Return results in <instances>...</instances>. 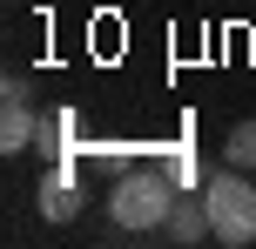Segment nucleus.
<instances>
[{
  "label": "nucleus",
  "mask_w": 256,
  "mask_h": 249,
  "mask_svg": "<svg viewBox=\"0 0 256 249\" xmlns=\"http://www.w3.org/2000/svg\"><path fill=\"white\" fill-rule=\"evenodd\" d=\"M176 196H182V189L148 162V169H128V175L108 182V216H115V229H128V236H162Z\"/></svg>",
  "instance_id": "nucleus-1"
},
{
  "label": "nucleus",
  "mask_w": 256,
  "mask_h": 249,
  "mask_svg": "<svg viewBox=\"0 0 256 249\" xmlns=\"http://www.w3.org/2000/svg\"><path fill=\"white\" fill-rule=\"evenodd\" d=\"M202 202H209V243H222V249H250L256 243V175L250 169L222 162L202 182Z\"/></svg>",
  "instance_id": "nucleus-2"
},
{
  "label": "nucleus",
  "mask_w": 256,
  "mask_h": 249,
  "mask_svg": "<svg viewBox=\"0 0 256 249\" xmlns=\"http://www.w3.org/2000/svg\"><path fill=\"white\" fill-rule=\"evenodd\" d=\"M40 135V115L27 94H0V155H27Z\"/></svg>",
  "instance_id": "nucleus-3"
},
{
  "label": "nucleus",
  "mask_w": 256,
  "mask_h": 249,
  "mask_svg": "<svg viewBox=\"0 0 256 249\" xmlns=\"http://www.w3.org/2000/svg\"><path fill=\"white\" fill-rule=\"evenodd\" d=\"M162 236H168V243H202V236H209V202L196 196V189H182V196H176V209H168Z\"/></svg>",
  "instance_id": "nucleus-4"
},
{
  "label": "nucleus",
  "mask_w": 256,
  "mask_h": 249,
  "mask_svg": "<svg viewBox=\"0 0 256 249\" xmlns=\"http://www.w3.org/2000/svg\"><path fill=\"white\" fill-rule=\"evenodd\" d=\"M34 148H40V155H68V148H88V142H81V115H74V108H54V115H40V135H34Z\"/></svg>",
  "instance_id": "nucleus-5"
},
{
  "label": "nucleus",
  "mask_w": 256,
  "mask_h": 249,
  "mask_svg": "<svg viewBox=\"0 0 256 249\" xmlns=\"http://www.w3.org/2000/svg\"><path fill=\"white\" fill-rule=\"evenodd\" d=\"M155 169H162L176 189H196V182H202V169H196V155H189V148H155Z\"/></svg>",
  "instance_id": "nucleus-6"
},
{
  "label": "nucleus",
  "mask_w": 256,
  "mask_h": 249,
  "mask_svg": "<svg viewBox=\"0 0 256 249\" xmlns=\"http://www.w3.org/2000/svg\"><path fill=\"white\" fill-rule=\"evenodd\" d=\"M222 162L256 175V121H236V128H230V142H222Z\"/></svg>",
  "instance_id": "nucleus-7"
}]
</instances>
